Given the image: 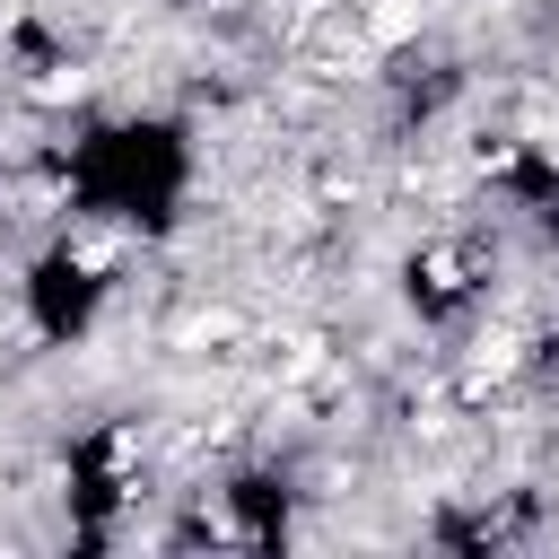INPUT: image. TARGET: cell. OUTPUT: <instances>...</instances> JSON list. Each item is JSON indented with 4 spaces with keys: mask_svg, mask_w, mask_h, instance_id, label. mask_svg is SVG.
I'll use <instances>...</instances> for the list:
<instances>
[{
    "mask_svg": "<svg viewBox=\"0 0 559 559\" xmlns=\"http://www.w3.org/2000/svg\"><path fill=\"white\" fill-rule=\"evenodd\" d=\"M419 17H428V0H376L367 9V44H402V35H419Z\"/></svg>",
    "mask_w": 559,
    "mask_h": 559,
    "instance_id": "6da1fadb",
    "label": "cell"
},
{
    "mask_svg": "<svg viewBox=\"0 0 559 559\" xmlns=\"http://www.w3.org/2000/svg\"><path fill=\"white\" fill-rule=\"evenodd\" d=\"M507 367H515V341H507V332H489V341H480V358H472V384H489V376H507Z\"/></svg>",
    "mask_w": 559,
    "mask_h": 559,
    "instance_id": "7a4b0ae2",
    "label": "cell"
}]
</instances>
